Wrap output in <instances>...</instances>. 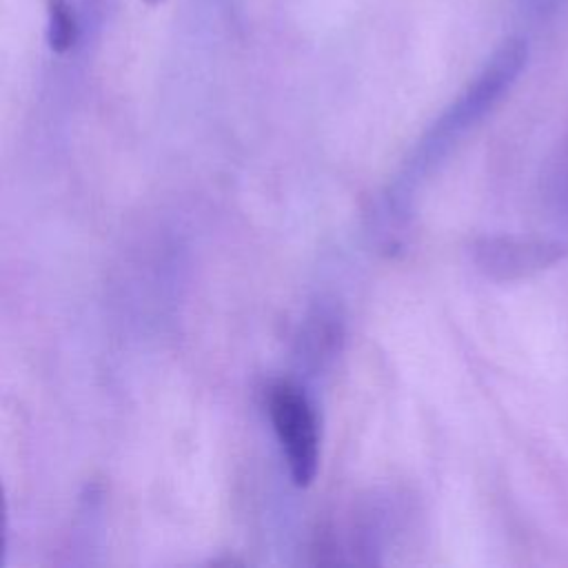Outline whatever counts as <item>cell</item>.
<instances>
[{
  "mask_svg": "<svg viewBox=\"0 0 568 568\" xmlns=\"http://www.w3.org/2000/svg\"><path fill=\"white\" fill-rule=\"evenodd\" d=\"M78 13L69 0H47V42L55 53L69 51L78 40Z\"/></svg>",
  "mask_w": 568,
  "mask_h": 568,
  "instance_id": "277c9868",
  "label": "cell"
},
{
  "mask_svg": "<svg viewBox=\"0 0 568 568\" xmlns=\"http://www.w3.org/2000/svg\"><path fill=\"white\" fill-rule=\"evenodd\" d=\"M568 0H524V7L526 11L532 16V18H555L564 7H566Z\"/></svg>",
  "mask_w": 568,
  "mask_h": 568,
  "instance_id": "5b68a950",
  "label": "cell"
},
{
  "mask_svg": "<svg viewBox=\"0 0 568 568\" xmlns=\"http://www.w3.org/2000/svg\"><path fill=\"white\" fill-rule=\"evenodd\" d=\"M144 2H149V4H158V2H162V0H144Z\"/></svg>",
  "mask_w": 568,
  "mask_h": 568,
  "instance_id": "8992f818",
  "label": "cell"
},
{
  "mask_svg": "<svg viewBox=\"0 0 568 568\" xmlns=\"http://www.w3.org/2000/svg\"><path fill=\"white\" fill-rule=\"evenodd\" d=\"M528 58V49L524 40L504 42L493 58L486 62L481 73L473 80V84L464 91V95L453 104V109L444 118V131H459L479 120L486 111L493 109L495 102L515 84Z\"/></svg>",
  "mask_w": 568,
  "mask_h": 568,
  "instance_id": "7a4b0ae2",
  "label": "cell"
},
{
  "mask_svg": "<svg viewBox=\"0 0 568 568\" xmlns=\"http://www.w3.org/2000/svg\"><path fill=\"white\" fill-rule=\"evenodd\" d=\"M566 253L559 242L490 237L477 246V264L495 277H513L544 268Z\"/></svg>",
  "mask_w": 568,
  "mask_h": 568,
  "instance_id": "3957f363",
  "label": "cell"
},
{
  "mask_svg": "<svg viewBox=\"0 0 568 568\" xmlns=\"http://www.w3.org/2000/svg\"><path fill=\"white\" fill-rule=\"evenodd\" d=\"M266 404L291 479L295 486L304 488L315 479L320 464V435L313 406L306 395L288 382H275L268 388Z\"/></svg>",
  "mask_w": 568,
  "mask_h": 568,
  "instance_id": "6da1fadb",
  "label": "cell"
}]
</instances>
